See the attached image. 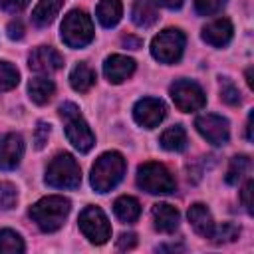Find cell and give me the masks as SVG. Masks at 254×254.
<instances>
[{
    "label": "cell",
    "instance_id": "cell-24",
    "mask_svg": "<svg viewBox=\"0 0 254 254\" xmlns=\"http://www.w3.org/2000/svg\"><path fill=\"white\" fill-rule=\"evenodd\" d=\"M69 83H71V87L75 89V91H79V93H85V91H89L91 89V85L95 83V71L87 65V64H77L73 69H71V73H69Z\"/></svg>",
    "mask_w": 254,
    "mask_h": 254
},
{
    "label": "cell",
    "instance_id": "cell-25",
    "mask_svg": "<svg viewBox=\"0 0 254 254\" xmlns=\"http://www.w3.org/2000/svg\"><path fill=\"white\" fill-rule=\"evenodd\" d=\"M252 167V161L248 155H236L230 159V165H228V171H226V183L228 185H238L244 175H248Z\"/></svg>",
    "mask_w": 254,
    "mask_h": 254
},
{
    "label": "cell",
    "instance_id": "cell-14",
    "mask_svg": "<svg viewBox=\"0 0 254 254\" xmlns=\"http://www.w3.org/2000/svg\"><path fill=\"white\" fill-rule=\"evenodd\" d=\"M133 71H135V60L127 56L113 54L103 62V73L109 83H123L133 75Z\"/></svg>",
    "mask_w": 254,
    "mask_h": 254
},
{
    "label": "cell",
    "instance_id": "cell-6",
    "mask_svg": "<svg viewBox=\"0 0 254 254\" xmlns=\"http://www.w3.org/2000/svg\"><path fill=\"white\" fill-rule=\"evenodd\" d=\"M62 40L69 48H85L93 40V22L85 10H69L64 16Z\"/></svg>",
    "mask_w": 254,
    "mask_h": 254
},
{
    "label": "cell",
    "instance_id": "cell-31",
    "mask_svg": "<svg viewBox=\"0 0 254 254\" xmlns=\"http://www.w3.org/2000/svg\"><path fill=\"white\" fill-rule=\"evenodd\" d=\"M228 0H194V10L200 16H212L224 8Z\"/></svg>",
    "mask_w": 254,
    "mask_h": 254
},
{
    "label": "cell",
    "instance_id": "cell-33",
    "mask_svg": "<svg viewBox=\"0 0 254 254\" xmlns=\"http://www.w3.org/2000/svg\"><path fill=\"white\" fill-rule=\"evenodd\" d=\"M137 246V234L135 232H123L117 238V248L119 250H131Z\"/></svg>",
    "mask_w": 254,
    "mask_h": 254
},
{
    "label": "cell",
    "instance_id": "cell-35",
    "mask_svg": "<svg viewBox=\"0 0 254 254\" xmlns=\"http://www.w3.org/2000/svg\"><path fill=\"white\" fill-rule=\"evenodd\" d=\"M6 32H8V38H10V40H22V38H24V24H22L20 20H12V22L8 24Z\"/></svg>",
    "mask_w": 254,
    "mask_h": 254
},
{
    "label": "cell",
    "instance_id": "cell-4",
    "mask_svg": "<svg viewBox=\"0 0 254 254\" xmlns=\"http://www.w3.org/2000/svg\"><path fill=\"white\" fill-rule=\"evenodd\" d=\"M44 181L48 187H54V189H77L81 183V169L73 159V155L58 153L50 161Z\"/></svg>",
    "mask_w": 254,
    "mask_h": 254
},
{
    "label": "cell",
    "instance_id": "cell-21",
    "mask_svg": "<svg viewBox=\"0 0 254 254\" xmlns=\"http://www.w3.org/2000/svg\"><path fill=\"white\" fill-rule=\"evenodd\" d=\"M95 14H97V20L103 28H113L121 20L123 6L119 0H99Z\"/></svg>",
    "mask_w": 254,
    "mask_h": 254
},
{
    "label": "cell",
    "instance_id": "cell-7",
    "mask_svg": "<svg viewBox=\"0 0 254 254\" xmlns=\"http://www.w3.org/2000/svg\"><path fill=\"white\" fill-rule=\"evenodd\" d=\"M185 34L179 28H165L151 42V54L161 64H177L185 50Z\"/></svg>",
    "mask_w": 254,
    "mask_h": 254
},
{
    "label": "cell",
    "instance_id": "cell-28",
    "mask_svg": "<svg viewBox=\"0 0 254 254\" xmlns=\"http://www.w3.org/2000/svg\"><path fill=\"white\" fill-rule=\"evenodd\" d=\"M238 234H240V228L236 226V224H232V222H222L218 228L214 226V232H212V240L214 242H232V240H236L238 238Z\"/></svg>",
    "mask_w": 254,
    "mask_h": 254
},
{
    "label": "cell",
    "instance_id": "cell-36",
    "mask_svg": "<svg viewBox=\"0 0 254 254\" xmlns=\"http://www.w3.org/2000/svg\"><path fill=\"white\" fill-rule=\"evenodd\" d=\"M250 192H252V179H248L240 190V198H242V206L246 208L248 214H252V202H250Z\"/></svg>",
    "mask_w": 254,
    "mask_h": 254
},
{
    "label": "cell",
    "instance_id": "cell-39",
    "mask_svg": "<svg viewBox=\"0 0 254 254\" xmlns=\"http://www.w3.org/2000/svg\"><path fill=\"white\" fill-rule=\"evenodd\" d=\"M246 139L252 141V113L248 115V121H246Z\"/></svg>",
    "mask_w": 254,
    "mask_h": 254
},
{
    "label": "cell",
    "instance_id": "cell-19",
    "mask_svg": "<svg viewBox=\"0 0 254 254\" xmlns=\"http://www.w3.org/2000/svg\"><path fill=\"white\" fill-rule=\"evenodd\" d=\"M131 20L139 28H151L159 20V12L151 0H135L131 8Z\"/></svg>",
    "mask_w": 254,
    "mask_h": 254
},
{
    "label": "cell",
    "instance_id": "cell-3",
    "mask_svg": "<svg viewBox=\"0 0 254 254\" xmlns=\"http://www.w3.org/2000/svg\"><path fill=\"white\" fill-rule=\"evenodd\" d=\"M60 117L64 119V127H65V137L67 141L79 151V153H87L91 151V147L95 145V137L87 125V121L83 119V115L79 113V107L71 101H65L60 105Z\"/></svg>",
    "mask_w": 254,
    "mask_h": 254
},
{
    "label": "cell",
    "instance_id": "cell-2",
    "mask_svg": "<svg viewBox=\"0 0 254 254\" xmlns=\"http://www.w3.org/2000/svg\"><path fill=\"white\" fill-rule=\"evenodd\" d=\"M125 169H127V163H125L121 153H117V151L103 153L91 167L89 183H91L93 190L95 192H109L111 189H115L121 183Z\"/></svg>",
    "mask_w": 254,
    "mask_h": 254
},
{
    "label": "cell",
    "instance_id": "cell-29",
    "mask_svg": "<svg viewBox=\"0 0 254 254\" xmlns=\"http://www.w3.org/2000/svg\"><path fill=\"white\" fill-rule=\"evenodd\" d=\"M18 202V190L12 183H0V210H10Z\"/></svg>",
    "mask_w": 254,
    "mask_h": 254
},
{
    "label": "cell",
    "instance_id": "cell-12",
    "mask_svg": "<svg viewBox=\"0 0 254 254\" xmlns=\"http://www.w3.org/2000/svg\"><path fill=\"white\" fill-rule=\"evenodd\" d=\"M24 155V139L18 133H6L0 137V169L12 171L20 165Z\"/></svg>",
    "mask_w": 254,
    "mask_h": 254
},
{
    "label": "cell",
    "instance_id": "cell-18",
    "mask_svg": "<svg viewBox=\"0 0 254 254\" xmlns=\"http://www.w3.org/2000/svg\"><path fill=\"white\" fill-rule=\"evenodd\" d=\"M62 6H64V0H40V2L36 4L34 12H32V22H34V26H38V28L50 26V24L56 20V16H58V12L62 10Z\"/></svg>",
    "mask_w": 254,
    "mask_h": 254
},
{
    "label": "cell",
    "instance_id": "cell-37",
    "mask_svg": "<svg viewBox=\"0 0 254 254\" xmlns=\"http://www.w3.org/2000/svg\"><path fill=\"white\" fill-rule=\"evenodd\" d=\"M123 46H127L129 50H139L141 46H143V40L141 38H137V36H123Z\"/></svg>",
    "mask_w": 254,
    "mask_h": 254
},
{
    "label": "cell",
    "instance_id": "cell-38",
    "mask_svg": "<svg viewBox=\"0 0 254 254\" xmlns=\"http://www.w3.org/2000/svg\"><path fill=\"white\" fill-rule=\"evenodd\" d=\"M153 4H157V6H163V8H171V10H177V8H181L183 6V2L185 0H151Z\"/></svg>",
    "mask_w": 254,
    "mask_h": 254
},
{
    "label": "cell",
    "instance_id": "cell-32",
    "mask_svg": "<svg viewBox=\"0 0 254 254\" xmlns=\"http://www.w3.org/2000/svg\"><path fill=\"white\" fill-rule=\"evenodd\" d=\"M50 131H52L50 123H46V121H38L36 131H34V147H36V149H44V147H46L48 137H50Z\"/></svg>",
    "mask_w": 254,
    "mask_h": 254
},
{
    "label": "cell",
    "instance_id": "cell-11",
    "mask_svg": "<svg viewBox=\"0 0 254 254\" xmlns=\"http://www.w3.org/2000/svg\"><path fill=\"white\" fill-rule=\"evenodd\" d=\"M165 115H167V107L157 97H143L133 107V119H135V123L141 125V127H145V129L157 127L165 119Z\"/></svg>",
    "mask_w": 254,
    "mask_h": 254
},
{
    "label": "cell",
    "instance_id": "cell-23",
    "mask_svg": "<svg viewBox=\"0 0 254 254\" xmlns=\"http://www.w3.org/2000/svg\"><path fill=\"white\" fill-rule=\"evenodd\" d=\"M159 143L163 149L173 151V153H181L187 149V131L181 125H173L169 129H165L159 137Z\"/></svg>",
    "mask_w": 254,
    "mask_h": 254
},
{
    "label": "cell",
    "instance_id": "cell-15",
    "mask_svg": "<svg viewBox=\"0 0 254 254\" xmlns=\"http://www.w3.org/2000/svg\"><path fill=\"white\" fill-rule=\"evenodd\" d=\"M151 216H153L155 228L159 232H163V234H173L179 228V222H181L179 210L173 204H169V202H157V204H153Z\"/></svg>",
    "mask_w": 254,
    "mask_h": 254
},
{
    "label": "cell",
    "instance_id": "cell-16",
    "mask_svg": "<svg viewBox=\"0 0 254 254\" xmlns=\"http://www.w3.org/2000/svg\"><path fill=\"white\" fill-rule=\"evenodd\" d=\"M234 28L228 18H216L202 28V40L214 48H224L232 40Z\"/></svg>",
    "mask_w": 254,
    "mask_h": 254
},
{
    "label": "cell",
    "instance_id": "cell-30",
    "mask_svg": "<svg viewBox=\"0 0 254 254\" xmlns=\"http://www.w3.org/2000/svg\"><path fill=\"white\" fill-rule=\"evenodd\" d=\"M220 99L226 105H240V91L228 77L220 79Z\"/></svg>",
    "mask_w": 254,
    "mask_h": 254
},
{
    "label": "cell",
    "instance_id": "cell-10",
    "mask_svg": "<svg viewBox=\"0 0 254 254\" xmlns=\"http://www.w3.org/2000/svg\"><path fill=\"white\" fill-rule=\"evenodd\" d=\"M194 127L196 131L210 143V145H224L228 143V137H230V129H228V121L220 115H214V113H204V115H198L194 119Z\"/></svg>",
    "mask_w": 254,
    "mask_h": 254
},
{
    "label": "cell",
    "instance_id": "cell-9",
    "mask_svg": "<svg viewBox=\"0 0 254 254\" xmlns=\"http://www.w3.org/2000/svg\"><path fill=\"white\" fill-rule=\"evenodd\" d=\"M169 93H171V99L175 101V105L185 113L198 111L206 105V95H204L202 87L190 79H177L175 83H171Z\"/></svg>",
    "mask_w": 254,
    "mask_h": 254
},
{
    "label": "cell",
    "instance_id": "cell-40",
    "mask_svg": "<svg viewBox=\"0 0 254 254\" xmlns=\"http://www.w3.org/2000/svg\"><path fill=\"white\" fill-rule=\"evenodd\" d=\"M157 250H183L181 244H167V246H159Z\"/></svg>",
    "mask_w": 254,
    "mask_h": 254
},
{
    "label": "cell",
    "instance_id": "cell-13",
    "mask_svg": "<svg viewBox=\"0 0 254 254\" xmlns=\"http://www.w3.org/2000/svg\"><path fill=\"white\" fill-rule=\"evenodd\" d=\"M28 65L30 69L34 71H40V73H52V71H58L62 65H64V58L58 50H54L52 46H40L36 48L30 58H28Z\"/></svg>",
    "mask_w": 254,
    "mask_h": 254
},
{
    "label": "cell",
    "instance_id": "cell-5",
    "mask_svg": "<svg viewBox=\"0 0 254 254\" xmlns=\"http://www.w3.org/2000/svg\"><path fill=\"white\" fill-rule=\"evenodd\" d=\"M137 185L149 194H171L177 190V181L171 171L155 161H147L137 169Z\"/></svg>",
    "mask_w": 254,
    "mask_h": 254
},
{
    "label": "cell",
    "instance_id": "cell-41",
    "mask_svg": "<svg viewBox=\"0 0 254 254\" xmlns=\"http://www.w3.org/2000/svg\"><path fill=\"white\" fill-rule=\"evenodd\" d=\"M246 81H248V85H250V87H254V81H252V67H248V69H246Z\"/></svg>",
    "mask_w": 254,
    "mask_h": 254
},
{
    "label": "cell",
    "instance_id": "cell-17",
    "mask_svg": "<svg viewBox=\"0 0 254 254\" xmlns=\"http://www.w3.org/2000/svg\"><path fill=\"white\" fill-rule=\"evenodd\" d=\"M189 222L194 228V232L202 238H210L214 232V220L210 210L202 204V202H194L189 208Z\"/></svg>",
    "mask_w": 254,
    "mask_h": 254
},
{
    "label": "cell",
    "instance_id": "cell-26",
    "mask_svg": "<svg viewBox=\"0 0 254 254\" xmlns=\"http://www.w3.org/2000/svg\"><path fill=\"white\" fill-rule=\"evenodd\" d=\"M24 250H26V246L18 232H14L10 228L0 230V254H20Z\"/></svg>",
    "mask_w": 254,
    "mask_h": 254
},
{
    "label": "cell",
    "instance_id": "cell-20",
    "mask_svg": "<svg viewBox=\"0 0 254 254\" xmlns=\"http://www.w3.org/2000/svg\"><path fill=\"white\" fill-rule=\"evenodd\" d=\"M113 212H115V216H117L121 222L131 224V222H135V220L139 218V214H141V204H139V200H137L135 196L123 194V196H119V198L113 202Z\"/></svg>",
    "mask_w": 254,
    "mask_h": 254
},
{
    "label": "cell",
    "instance_id": "cell-1",
    "mask_svg": "<svg viewBox=\"0 0 254 254\" xmlns=\"http://www.w3.org/2000/svg\"><path fill=\"white\" fill-rule=\"evenodd\" d=\"M69 210H71L69 198L52 194V196L40 198L36 204L30 206V218L38 224L42 232H56L64 226Z\"/></svg>",
    "mask_w": 254,
    "mask_h": 254
},
{
    "label": "cell",
    "instance_id": "cell-8",
    "mask_svg": "<svg viewBox=\"0 0 254 254\" xmlns=\"http://www.w3.org/2000/svg\"><path fill=\"white\" fill-rule=\"evenodd\" d=\"M79 230L91 244H105L111 238V226L99 206H85L79 212Z\"/></svg>",
    "mask_w": 254,
    "mask_h": 254
},
{
    "label": "cell",
    "instance_id": "cell-22",
    "mask_svg": "<svg viewBox=\"0 0 254 254\" xmlns=\"http://www.w3.org/2000/svg\"><path fill=\"white\" fill-rule=\"evenodd\" d=\"M54 91H56V85L52 79L48 77H34L30 79L28 83V93H30V99L38 105H46L52 97H54Z\"/></svg>",
    "mask_w": 254,
    "mask_h": 254
},
{
    "label": "cell",
    "instance_id": "cell-34",
    "mask_svg": "<svg viewBox=\"0 0 254 254\" xmlns=\"http://www.w3.org/2000/svg\"><path fill=\"white\" fill-rule=\"evenodd\" d=\"M28 4H30V0H0L2 10L10 12V14H18V12H22Z\"/></svg>",
    "mask_w": 254,
    "mask_h": 254
},
{
    "label": "cell",
    "instance_id": "cell-27",
    "mask_svg": "<svg viewBox=\"0 0 254 254\" xmlns=\"http://www.w3.org/2000/svg\"><path fill=\"white\" fill-rule=\"evenodd\" d=\"M20 71L10 62H0V91H10L18 85Z\"/></svg>",
    "mask_w": 254,
    "mask_h": 254
}]
</instances>
